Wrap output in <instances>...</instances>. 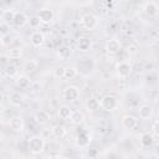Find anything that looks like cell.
Masks as SVG:
<instances>
[{"mask_svg": "<svg viewBox=\"0 0 159 159\" xmlns=\"http://www.w3.org/2000/svg\"><path fill=\"white\" fill-rule=\"evenodd\" d=\"M65 68L66 67H63V66H57V67H55L53 68V77L55 78H63V76H65Z\"/></svg>", "mask_w": 159, "mask_h": 159, "instance_id": "obj_29", "label": "cell"}, {"mask_svg": "<svg viewBox=\"0 0 159 159\" xmlns=\"http://www.w3.org/2000/svg\"><path fill=\"white\" fill-rule=\"evenodd\" d=\"M30 84H31V80H30V77L27 75H20V76H17V78H16V86L20 89H26V88L30 87Z\"/></svg>", "mask_w": 159, "mask_h": 159, "instance_id": "obj_18", "label": "cell"}, {"mask_svg": "<svg viewBox=\"0 0 159 159\" xmlns=\"http://www.w3.org/2000/svg\"><path fill=\"white\" fill-rule=\"evenodd\" d=\"M84 107H86V109H87L88 112H96V111L99 108V101H98L97 98L91 97V98H88V99L86 101Z\"/></svg>", "mask_w": 159, "mask_h": 159, "instance_id": "obj_22", "label": "cell"}, {"mask_svg": "<svg viewBox=\"0 0 159 159\" xmlns=\"http://www.w3.org/2000/svg\"><path fill=\"white\" fill-rule=\"evenodd\" d=\"M104 47H106L107 53H109V55H117L120 51V48H122V43L117 39H109V40H107Z\"/></svg>", "mask_w": 159, "mask_h": 159, "instance_id": "obj_7", "label": "cell"}, {"mask_svg": "<svg viewBox=\"0 0 159 159\" xmlns=\"http://www.w3.org/2000/svg\"><path fill=\"white\" fill-rule=\"evenodd\" d=\"M10 35V25H7L4 21H0V36H6Z\"/></svg>", "mask_w": 159, "mask_h": 159, "instance_id": "obj_30", "label": "cell"}, {"mask_svg": "<svg viewBox=\"0 0 159 159\" xmlns=\"http://www.w3.org/2000/svg\"><path fill=\"white\" fill-rule=\"evenodd\" d=\"M9 101L12 106L15 107H19L24 103V96L20 93V92H12L10 96H9Z\"/></svg>", "mask_w": 159, "mask_h": 159, "instance_id": "obj_20", "label": "cell"}, {"mask_svg": "<svg viewBox=\"0 0 159 159\" xmlns=\"http://www.w3.org/2000/svg\"><path fill=\"white\" fill-rule=\"evenodd\" d=\"M34 120L40 125H45L50 120V114L46 111H37L34 116Z\"/></svg>", "mask_w": 159, "mask_h": 159, "instance_id": "obj_16", "label": "cell"}, {"mask_svg": "<svg viewBox=\"0 0 159 159\" xmlns=\"http://www.w3.org/2000/svg\"><path fill=\"white\" fill-rule=\"evenodd\" d=\"M92 47V40L88 36H80L77 39V48L82 52L89 51Z\"/></svg>", "mask_w": 159, "mask_h": 159, "instance_id": "obj_12", "label": "cell"}, {"mask_svg": "<svg viewBox=\"0 0 159 159\" xmlns=\"http://www.w3.org/2000/svg\"><path fill=\"white\" fill-rule=\"evenodd\" d=\"M89 135L86 130H80L77 134H76V138H75V143L77 147L80 148H87L88 144H89Z\"/></svg>", "mask_w": 159, "mask_h": 159, "instance_id": "obj_9", "label": "cell"}, {"mask_svg": "<svg viewBox=\"0 0 159 159\" xmlns=\"http://www.w3.org/2000/svg\"><path fill=\"white\" fill-rule=\"evenodd\" d=\"M66 134H67V130H66V128H65L63 125H55V127L52 128V135H53L55 138H57V139L65 138Z\"/></svg>", "mask_w": 159, "mask_h": 159, "instance_id": "obj_25", "label": "cell"}, {"mask_svg": "<svg viewBox=\"0 0 159 159\" xmlns=\"http://www.w3.org/2000/svg\"><path fill=\"white\" fill-rule=\"evenodd\" d=\"M47 159H61V158H60L58 155H50Z\"/></svg>", "mask_w": 159, "mask_h": 159, "instance_id": "obj_37", "label": "cell"}, {"mask_svg": "<svg viewBox=\"0 0 159 159\" xmlns=\"http://www.w3.org/2000/svg\"><path fill=\"white\" fill-rule=\"evenodd\" d=\"M87 153H88L89 159H92V158H94V157L97 155V153H98V152H97V149H96V148H91V149H88V152H87Z\"/></svg>", "mask_w": 159, "mask_h": 159, "instance_id": "obj_36", "label": "cell"}, {"mask_svg": "<svg viewBox=\"0 0 159 159\" xmlns=\"http://www.w3.org/2000/svg\"><path fill=\"white\" fill-rule=\"evenodd\" d=\"M116 71H117V76L119 78H127L132 73V65L125 61H122V62L117 63Z\"/></svg>", "mask_w": 159, "mask_h": 159, "instance_id": "obj_6", "label": "cell"}, {"mask_svg": "<svg viewBox=\"0 0 159 159\" xmlns=\"http://www.w3.org/2000/svg\"><path fill=\"white\" fill-rule=\"evenodd\" d=\"M4 98H5V97H4V93H2V92H0V103H2Z\"/></svg>", "mask_w": 159, "mask_h": 159, "instance_id": "obj_38", "label": "cell"}, {"mask_svg": "<svg viewBox=\"0 0 159 159\" xmlns=\"http://www.w3.org/2000/svg\"><path fill=\"white\" fill-rule=\"evenodd\" d=\"M37 67H39V62L36 60H32V58L27 60L24 63V72H25V75L26 73H34L37 70Z\"/></svg>", "mask_w": 159, "mask_h": 159, "instance_id": "obj_19", "label": "cell"}, {"mask_svg": "<svg viewBox=\"0 0 159 159\" xmlns=\"http://www.w3.org/2000/svg\"><path fill=\"white\" fill-rule=\"evenodd\" d=\"M30 42L34 47H41L45 43V35L41 31H34L30 35Z\"/></svg>", "mask_w": 159, "mask_h": 159, "instance_id": "obj_10", "label": "cell"}, {"mask_svg": "<svg viewBox=\"0 0 159 159\" xmlns=\"http://www.w3.org/2000/svg\"><path fill=\"white\" fill-rule=\"evenodd\" d=\"M14 16H15V11H12V10H10V9L2 11V21L6 22L7 25L12 24V21H14Z\"/></svg>", "mask_w": 159, "mask_h": 159, "instance_id": "obj_27", "label": "cell"}, {"mask_svg": "<svg viewBox=\"0 0 159 159\" xmlns=\"http://www.w3.org/2000/svg\"><path fill=\"white\" fill-rule=\"evenodd\" d=\"M27 22H29V19H27V16H26L25 12H22V11H17V12H15L12 24H14L16 27H24Z\"/></svg>", "mask_w": 159, "mask_h": 159, "instance_id": "obj_14", "label": "cell"}, {"mask_svg": "<svg viewBox=\"0 0 159 159\" xmlns=\"http://www.w3.org/2000/svg\"><path fill=\"white\" fill-rule=\"evenodd\" d=\"M45 145H46V140L41 135H34L27 142V149L35 155L41 154L45 150Z\"/></svg>", "mask_w": 159, "mask_h": 159, "instance_id": "obj_1", "label": "cell"}, {"mask_svg": "<svg viewBox=\"0 0 159 159\" xmlns=\"http://www.w3.org/2000/svg\"><path fill=\"white\" fill-rule=\"evenodd\" d=\"M152 135H153L154 139L157 140V138H158V135H159V120H158V119H155V120L153 122V125H152Z\"/></svg>", "mask_w": 159, "mask_h": 159, "instance_id": "obj_31", "label": "cell"}, {"mask_svg": "<svg viewBox=\"0 0 159 159\" xmlns=\"http://www.w3.org/2000/svg\"><path fill=\"white\" fill-rule=\"evenodd\" d=\"M70 53H71V51H70L67 47H63V48H61V50L58 51V56H60V57H63V58H66Z\"/></svg>", "mask_w": 159, "mask_h": 159, "instance_id": "obj_35", "label": "cell"}, {"mask_svg": "<svg viewBox=\"0 0 159 159\" xmlns=\"http://www.w3.org/2000/svg\"><path fill=\"white\" fill-rule=\"evenodd\" d=\"M77 75H78V71H77L76 67H67V68H65V76H63V78H66L67 81H71Z\"/></svg>", "mask_w": 159, "mask_h": 159, "instance_id": "obj_28", "label": "cell"}, {"mask_svg": "<svg viewBox=\"0 0 159 159\" xmlns=\"http://www.w3.org/2000/svg\"><path fill=\"white\" fill-rule=\"evenodd\" d=\"M29 24H30V26H31L32 29H36V27L40 26V20H39L37 16H32V17L29 20Z\"/></svg>", "mask_w": 159, "mask_h": 159, "instance_id": "obj_34", "label": "cell"}, {"mask_svg": "<svg viewBox=\"0 0 159 159\" xmlns=\"http://www.w3.org/2000/svg\"><path fill=\"white\" fill-rule=\"evenodd\" d=\"M70 123L73 125H81L84 122V114L81 111H72L70 116Z\"/></svg>", "mask_w": 159, "mask_h": 159, "instance_id": "obj_17", "label": "cell"}, {"mask_svg": "<svg viewBox=\"0 0 159 159\" xmlns=\"http://www.w3.org/2000/svg\"><path fill=\"white\" fill-rule=\"evenodd\" d=\"M62 97L66 102H75L80 97V89L76 86H67L62 91Z\"/></svg>", "mask_w": 159, "mask_h": 159, "instance_id": "obj_4", "label": "cell"}, {"mask_svg": "<svg viewBox=\"0 0 159 159\" xmlns=\"http://www.w3.org/2000/svg\"><path fill=\"white\" fill-rule=\"evenodd\" d=\"M143 10L148 16H157L159 12V5L155 1H147L143 5Z\"/></svg>", "mask_w": 159, "mask_h": 159, "instance_id": "obj_11", "label": "cell"}, {"mask_svg": "<svg viewBox=\"0 0 159 159\" xmlns=\"http://www.w3.org/2000/svg\"><path fill=\"white\" fill-rule=\"evenodd\" d=\"M138 116L142 119H149L153 116V107L150 104H142V106H139Z\"/></svg>", "mask_w": 159, "mask_h": 159, "instance_id": "obj_15", "label": "cell"}, {"mask_svg": "<svg viewBox=\"0 0 159 159\" xmlns=\"http://www.w3.org/2000/svg\"><path fill=\"white\" fill-rule=\"evenodd\" d=\"M0 140H1V134H0Z\"/></svg>", "mask_w": 159, "mask_h": 159, "instance_id": "obj_40", "label": "cell"}, {"mask_svg": "<svg viewBox=\"0 0 159 159\" xmlns=\"http://www.w3.org/2000/svg\"><path fill=\"white\" fill-rule=\"evenodd\" d=\"M9 125L14 132L21 133L24 130V128H25V122H24V119L21 117H12V118H10Z\"/></svg>", "mask_w": 159, "mask_h": 159, "instance_id": "obj_13", "label": "cell"}, {"mask_svg": "<svg viewBox=\"0 0 159 159\" xmlns=\"http://www.w3.org/2000/svg\"><path fill=\"white\" fill-rule=\"evenodd\" d=\"M11 42H12V37H11V35H6V36H2V37H1V45H2L4 47L10 46Z\"/></svg>", "mask_w": 159, "mask_h": 159, "instance_id": "obj_32", "label": "cell"}, {"mask_svg": "<svg viewBox=\"0 0 159 159\" xmlns=\"http://www.w3.org/2000/svg\"><path fill=\"white\" fill-rule=\"evenodd\" d=\"M36 16H37L39 20H40V24H45V25L51 24V22L53 21V17H55L53 11H52L51 9H47V7L40 9V10H39V14H37Z\"/></svg>", "mask_w": 159, "mask_h": 159, "instance_id": "obj_5", "label": "cell"}, {"mask_svg": "<svg viewBox=\"0 0 159 159\" xmlns=\"http://www.w3.org/2000/svg\"><path fill=\"white\" fill-rule=\"evenodd\" d=\"M98 17L93 14H84L82 17H81V25L83 26V29L91 31V30H94L97 26H98Z\"/></svg>", "mask_w": 159, "mask_h": 159, "instance_id": "obj_3", "label": "cell"}, {"mask_svg": "<svg viewBox=\"0 0 159 159\" xmlns=\"http://www.w3.org/2000/svg\"><path fill=\"white\" fill-rule=\"evenodd\" d=\"M120 123L125 129H134L138 125V118L133 114H124L120 119Z\"/></svg>", "mask_w": 159, "mask_h": 159, "instance_id": "obj_8", "label": "cell"}, {"mask_svg": "<svg viewBox=\"0 0 159 159\" xmlns=\"http://www.w3.org/2000/svg\"><path fill=\"white\" fill-rule=\"evenodd\" d=\"M71 113H72V109L70 108V106H66V104L61 106L58 108V111H57V114H58V117L61 119H68L70 116H71Z\"/></svg>", "mask_w": 159, "mask_h": 159, "instance_id": "obj_26", "label": "cell"}, {"mask_svg": "<svg viewBox=\"0 0 159 159\" xmlns=\"http://www.w3.org/2000/svg\"><path fill=\"white\" fill-rule=\"evenodd\" d=\"M22 56V50L20 47H12L6 51V57L9 60H19Z\"/></svg>", "mask_w": 159, "mask_h": 159, "instance_id": "obj_23", "label": "cell"}, {"mask_svg": "<svg viewBox=\"0 0 159 159\" xmlns=\"http://www.w3.org/2000/svg\"><path fill=\"white\" fill-rule=\"evenodd\" d=\"M138 50H139V47H138L137 43H130V45L127 47V51H128L129 55H137Z\"/></svg>", "mask_w": 159, "mask_h": 159, "instance_id": "obj_33", "label": "cell"}, {"mask_svg": "<svg viewBox=\"0 0 159 159\" xmlns=\"http://www.w3.org/2000/svg\"><path fill=\"white\" fill-rule=\"evenodd\" d=\"M4 72L7 77H15L17 75V66L12 62H7L5 65V68H4Z\"/></svg>", "mask_w": 159, "mask_h": 159, "instance_id": "obj_24", "label": "cell"}, {"mask_svg": "<svg viewBox=\"0 0 159 159\" xmlns=\"http://www.w3.org/2000/svg\"><path fill=\"white\" fill-rule=\"evenodd\" d=\"M140 144H142V147H145V148H148V147H152L153 145V143L155 142V139H154V137L152 135V133H143L142 135H140Z\"/></svg>", "mask_w": 159, "mask_h": 159, "instance_id": "obj_21", "label": "cell"}, {"mask_svg": "<svg viewBox=\"0 0 159 159\" xmlns=\"http://www.w3.org/2000/svg\"><path fill=\"white\" fill-rule=\"evenodd\" d=\"M61 159H71V158H68V157H66V158H61Z\"/></svg>", "mask_w": 159, "mask_h": 159, "instance_id": "obj_39", "label": "cell"}, {"mask_svg": "<svg viewBox=\"0 0 159 159\" xmlns=\"http://www.w3.org/2000/svg\"><path fill=\"white\" fill-rule=\"evenodd\" d=\"M99 107L106 112H114L119 107V101L116 96L108 94L99 99Z\"/></svg>", "mask_w": 159, "mask_h": 159, "instance_id": "obj_2", "label": "cell"}]
</instances>
